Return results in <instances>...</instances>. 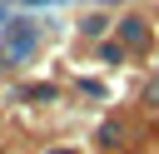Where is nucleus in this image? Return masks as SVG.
Instances as JSON below:
<instances>
[{
	"label": "nucleus",
	"mask_w": 159,
	"mask_h": 154,
	"mask_svg": "<svg viewBox=\"0 0 159 154\" xmlns=\"http://www.w3.org/2000/svg\"><path fill=\"white\" fill-rule=\"evenodd\" d=\"M30 50H35V25H15L5 35V60H25Z\"/></svg>",
	"instance_id": "obj_1"
},
{
	"label": "nucleus",
	"mask_w": 159,
	"mask_h": 154,
	"mask_svg": "<svg viewBox=\"0 0 159 154\" xmlns=\"http://www.w3.org/2000/svg\"><path fill=\"white\" fill-rule=\"evenodd\" d=\"M124 40L139 45V40H144V25H139V20H124Z\"/></svg>",
	"instance_id": "obj_2"
},
{
	"label": "nucleus",
	"mask_w": 159,
	"mask_h": 154,
	"mask_svg": "<svg viewBox=\"0 0 159 154\" xmlns=\"http://www.w3.org/2000/svg\"><path fill=\"white\" fill-rule=\"evenodd\" d=\"M60 154H65V149H60Z\"/></svg>",
	"instance_id": "obj_3"
}]
</instances>
